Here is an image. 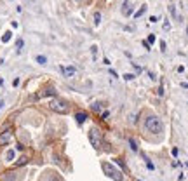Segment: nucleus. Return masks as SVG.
<instances>
[{"mask_svg": "<svg viewBox=\"0 0 188 181\" xmlns=\"http://www.w3.org/2000/svg\"><path fill=\"white\" fill-rule=\"evenodd\" d=\"M143 125H145L146 133H152V134L164 133V124H162V120L157 117V115H146Z\"/></svg>", "mask_w": 188, "mask_h": 181, "instance_id": "f257e3e1", "label": "nucleus"}, {"mask_svg": "<svg viewBox=\"0 0 188 181\" xmlns=\"http://www.w3.org/2000/svg\"><path fill=\"white\" fill-rule=\"evenodd\" d=\"M101 169H103V172H105L110 179H113V181H124L122 172H120L118 169H115L110 162H101Z\"/></svg>", "mask_w": 188, "mask_h": 181, "instance_id": "f03ea898", "label": "nucleus"}, {"mask_svg": "<svg viewBox=\"0 0 188 181\" xmlns=\"http://www.w3.org/2000/svg\"><path fill=\"white\" fill-rule=\"evenodd\" d=\"M89 141H91V144L96 150H101V146H103V134H101V131H99L98 127L89 129Z\"/></svg>", "mask_w": 188, "mask_h": 181, "instance_id": "7ed1b4c3", "label": "nucleus"}, {"mask_svg": "<svg viewBox=\"0 0 188 181\" xmlns=\"http://www.w3.org/2000/svg\"><path fill=\"white\" fill-rule=\"evenodd\" d=\"M49 108H51V110H54L56 113H61V115L68 113V105H66V101H63V99H58V98L49 101Z\"/></svg>", "mask_w": 188, "mask_h": 181, "instance_id": "20e7f679", "label": "nucleus"}, {"mask_svg": "<svg viewBox=\"0 0 188 181\" xmlns=\"http://www.w3.org/2000/svg\"><path fill=\"white\" fill-rule=\"evenodd\" d=\"M120 12H122V16H125V17H131L134 14V6L131 4V0H124L122 7H120Z\"/></svg>", "mask_w": 188, "mask_h": 181, "instance_id": "39448f33", "label": "nucleus"}, {"mask_svg": "<svg viewBox=\"0 0 188 181\" xmlns=\"http://www.w3.org/2000/svg\"><path fill=\"white\" fill-rule=\"evenodd\" d=\"M59 71L65 75L66 79H70V77H73L77 73V68L75 66H59Z\"/></svg>", "mask_w": 188, "mask_h": 181, "instance_id": "423d86ee", "label": "nucleus"}, {"mask_svg": "<svg viewBox=\"0 0 188 181\" xmlns=\"http://www.w3.org/2000/svg\"><path fill=\"white\" fill-rule=\"evenodd\" d=\"M11 139H12V133H11V131H4V133L0 134V144H7Z\"/></svg>", "mask_w": 188, "mask_h": 181, "instance_id": "0eeeda50", "label": "nucleus"}, {"mask_svg": "<svg viewBox=\"0 0 188 181\" xmlns=\"http://www.w3.org/2000/svg\"><path fill=\"white\" fill-rule=\"evenodd\" d=\"M105 106H106V103H105V101H94V103L91 105V110H92L94 113H99Z\"/></svg>", "mask_w": 188, "mask_h": 181, "instance_id": "6e6552de", "label": "nucleus"}, {"mask_svg": "<svg viewBox=\"0 0 188 181\" xmlns=\"http://www.w3.org/2000/svg\"><path fill=\"white\" fill-rule=\"evenodd\" d=\"M75 120H77V124H79V125H82V124L87 120V113H86V112H79V113H75Z\"/></svg>", "mask_w": 188, "mask_h": 181, "instance_id": "1a4fd4ad", "label": "nucleus"}, {"mask_svg": "<svg viewBox=\"0 0 188 181\" xmlns=\"http://www.w3.org/2000/svg\"><path fill=\"white\" fill-rule=\"evenodd\" d=\"M169 12H171V16L174 17V19H178V21H179V23L183 21V17H181V16H178V12H176V7H174V6H169Z\"/></svg>", "mask_w": 188, "mask_h": 181, "instance_id": "9d476101", "label": "nucleus"}, {"mask_svg": "<svg viewBox=\"0 0 188 181\" xmlns=\"http://www.w3.org/2000/svg\"><path fill=\"white\" fill-rule=\"evenodd\" d=\"M56 94H58V92L54 90V87H49V89H45V90H44V92L40 94V96H56Z\"/></svg>", "mask_w": 188, "mask_h": 181, "instance_id": "9b49d317", "label": "nucleus"}, {"mask_svg": "<svg viewBox=\"0 0 188 181\" xmlns=\"http://www.w3.org/2000/svg\"><path fill=\"white\" fill-rule=\"evenodd\" d=\"M145 11H146V6H141V7H140V11L134 12V19H140V17L145 14Z\"/></svg>", "mask_w": 188, "mask_h": 181, "instance_id": "f8f14e48", "label": "nucleus"}, {"mask_svg": "<svg viewBox=\"0 0 188 181\" xmlns=\"http://www.w3.org/2000/svg\"><path fill=\"white\" fill-rule=\"evenodd\" d=\"M143 159H145V164H146V167H148V169H150V171H153V169H155V165H153V162H152V160L148 159V157H146V155H143Z\"/></svg>", "mask_w": 188, "mask_h": 181, "instance_id": "ddd939ff", "label": "nucleus"}, {"mask_svg": "<svg viewBox=\"0 0 188 181\" xmlns=\"http://www.w3.org/2000/svg\"><path fill=\"white\" fill-rule=\"evenodd\" d=\"M11 38H12V32H6L4 35H2V42H4V44H7L9 40H11Z\"/></svg>", "mask_w": 188, "mask_h": 181, "instance_id": "4468645a", "label": "nucleus"}, {"mask_svg": "<svg viewBox=\"0 0 188 181\" xmlns=\"http://www.w3.org/2000/svg\"><path fill=\"white\" fill-rule=\"evenodd\" d=\"M35 61H37L38 64H45V63H47V58H45V56H40V54H38L37 58H35Z\"/></svg>", "mask_w": 188, "mask_h": 181, "instance_id": "2eb2a0df", "label": "nucleus"}, {"mask_svg": "<svg viewBox=\"0 0 188 181\" xmlns=\"http://www.w3.org/2000/svg\"><path fill=\"white\" fill-rule=\"evenodd\" d=\"M129 144H131V150H132V152H138V141H136V139L131 138L129 139Z\"/></svg>", "mask_w": 188, "mask_h": 181, "instance_id": "dca6fc26", "label": "nucleus"}, {"mask_svg": "<svg viewBox=\"0 0 188 181\" xmlns=\"http://www.w3.org/2000/svg\"><path fill=\"white\" fill-rule=\"evenodd\" d=\"M23 45H25V42H23V38H17V42H16V51H17V54L21 52Z\"/></svg>", "mask_w": 188, "mask_h": 181, "instance_id": "f3484780", "label": "nucleus"}, {"mask_svg": "<svg viewBox=\"0 0 188 181\" xmlns=\"http://www.w3.org/2000/svg\"><path fill=\"white\" fill-rule=\"evenodd\" d=\"M14 150H9V152H7L6 153V160H14Z\"/></svg>", "mask_w": 188, "mask_h": 181, "instance_id": "a211bd4d", "label": "nucleus"}, {"mask_svg": "<svg viewBox=\"0 0 188 181\" xmlns=\"http://www.w3.org/2000/svg\"><path fill=\"white\" fill-rule=\"evenodd\" d=\"M101 23V12H94V25Z\"/></svg>", "mask_w": 188, "mask_h": 181, "instance_id": "6ab92c4d", "label": "nucleus"}, {"mask_svg": "<svg viewBox=\"0 0 188 181\" xmlns=\"http://www.w3.org/2000/svg\"><path fill=\"white\" fill-rule=\"evenodd\" d=\"M26 164H28V159H26V157H21V159L16 162V165H26Z\"/></svg>", "mask_w": 188, "mask_h": 181, "instance_id": "aec40b11", "label": "nucleus"}, {"mask_svg": "<svg viewBox=\"0 0 188 181\" xmlns=\"http://www.w3.org/2000/svg\"><path fill=\"white\" fill-rule=\"evenodd\" d=\"M134 79H136L134 73H125L124 75V80H134Z\"/></svg>", "mask_w": 188, "mask_h": 181, "instance_id": "412c9836", "label": "nucleus"}, {"mask_svg": "<svg viewBox=\"0 0 188 181\" xmlns=\"http://www.w3.org/2000/svg\"><path fill=\"white\" fill-rule=\"evenodd\" d=\"M117 165H120V167H122L124 172H127V167H125V164H124V162H122L120 159H117Z\"/></svg>", "mask_w": 188, "mask_h": 181, "instance_id": "4be33fe9", "label": "nucleus"}, {"mask_svg": "<svg viewBox=\"0 0 188 181\" xmlns=\"http://www.w3.org/2000/svg\"><path fill=\"white\" fill-rule=\"evenodd\" d=\"M91 54H92V58H96V54H98V47H96V45H92V47H91Z\"/></svg>", "mask_w": 188, "mask_h": 181, "instance_id": "5701e85b", "label": "nucleus"}, {"mask_svg": "<svg viewBox=\"0 0 188 181\" xmlns=\"http://www.w3.org/2000/svg\"><path fill=\"white\" fill-rule=\"evenodd\" d=\"M146 42H148V44L152 45V44L155 42V35H148V40H146Z\"/></svg>", "mask_w": 188, "mask_h": 181, "instance_id": "b1692460", "label": "nucleus"}, {"mask_svg": "<svg viewBox=\"0 0 188 181\" xmlns=\"http://www.w3.org/2000/svg\"><path fill=\"white\" fill-rule=\"evenodd\" d=\"M108 117H110V112H108V110H106V112H103V113H101V118H103V120H106Z\"/></svg>", "mask_w": 188, "mask_h": 181, "instance_id": "393cba45", "label": "nucleus"}, {"mask_svg": "<svg viewBox=\"0 0 188 181\" xmlns=\"http://www.w3.org/2000/svg\"><path fill=\"white\" fill-rule=\"evenodd\" d=\"M157 94H159V96H164V85L160 84V87H159V90H157Z\"/></svg>", "mask_w": 188, "mask_h": 181, "instance_id": "a878e982", "label": "nucleus"}, {"mask_svg": "<svg viewBox=\"0 0 188 181\" xmlns=\"http://www.w3.org/2000/svg\"><path fill=\"white\" fill-rule=\"evenodd\" d=\"M129 120H131L132 124H136V122H138V115H131V117H129Z\"/></svg>", "mask_w": 188, "mask_h": 181, "instance_id": "bb28decb", "label": "nucleus"}, {"mask_svg": "<svg viewBox=\"0 0 188 181\" xmlns=\"http://www.w3.org/2000/svg\"><path fill=\"white\" fill-rule=\"evenodd\" d=\"M141 44H143V47H145L146 51H150V44L146 42V40H143V42H141Z\"/></svg>", "mask_w": 188, "mask_h": 181, "instance_id": "cd10ccee", "label": "nucleus"}, {"mask_svg": "<svg viewBox=\"0 0 188 181\" xmlns=\"http://www.w3.org/2000/svg\"><path fill=\"white\" fill-rule=\"evenodd\" d=\"M160 51L162 52H166V42H164V40L160 42Z\"/></svg>", "mask_w": 188, "mask_h": 181, "instance_id": "c85d7f7f", "label": "nucleus"}, {"mask_svg": "<svg viewBox=\"0 0 188 181\" xmlns=\"http://www.w3.org/2000/svg\"><path fill=\"white\" fill-rule=\"evenodd\" d=\"M148 77H150L152 80H155V79H157V77H155V73H153V71H148Z\"/></svg>", "mask_w": 188, "mask_h": 181, "instance_id": "c756f323", "label": "nucleus"}, {"mask_svg": "<svg viewBox=\"0 0 188 181\" xmlns=\"http://www.w3.org/2000/svg\"><path fill=\"white\" fill-rule=\"evenodd\" d=\"M12 85H14V87H17V85H19V79H14V80H12Z\"/></svg>", "mask_w": 188, "mask_h": 181, "instance_id": "7c9ffc66", "label": "nucleus"}, {"mask_svg": "<svg viewBox=\"0 0 188 181\" xmlns=\"http://www.w3.org/2000/svg\"><path fill=\"white\" fill-rule=\"evenodd\" d=\"M157 21H159V17H157V16H152L150 17V23H157Z\"/></svg>", "mask_w": 188, "mask_h": 181, "instance_id": "2f4dec72", "label": "nucleus"}, {"mask_svg": "<svg viewBox=\"0 0 188 181\" xmlns=\"http://www.w3.org/2000/svg\"><path fill=\"white\" fill-rule=\"evenodd\" d=\"M4 105H6V103H4V101H0V110H2V108H4Z\"/></svg>", "mask_w": 188, "mask_h": 181, "instance_id": "473e14b6", "label": "nucleus"}, {"mask_svg": "<svg viewBox=\"0 0 188 181\" xmlns=\"http://www.w3.org/2000/svg\"><path fill=\"white\" fill-rule=\"evenodd\" d=\"M2 85H4V79H0V87H2Z\"/></svg>", "mask_w": 188, "mask_h": 181, "instance_id": "72a5a7b5", "label": "nucleus"}, {"mask_svg": "<svg viewBox=\"0 0 188 181\" xmlns=\"http://www.w3.org/2000/svg\"><path fill=\"white\" fill-rule=\"evenodd\" d=\"M134 181H141V179H138V178H134Z\"/></svg>", "mask_w": 188, "mask_h": 181, "instance_id": "f704fd0d", "label": "nucleus"}, {"mask_svg": "<svg viewBox=\"0 0 188 181\" xmlns=\"http://www.w3.org/2000/svg\"><path fill=\"white\" fill-rule=\"evenodd\" d=\"M49 181H59V179H49Z\"/></svg>", "mask_w": 188, "mask_h": 181, "instance_id": "c9c22d12", "label": "nucleus"}]
</instances>
